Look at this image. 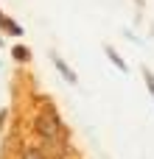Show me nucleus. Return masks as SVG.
<instances>
[{
  "label": "nucleus",
  "instance_id": "obj_1",
  "mask_svg": "<svg viewBox=\"0 0 154 159\" xmlns=\"http://www.w3.org/2000/svg\"><path fill=\"white\" fill-rule=\"evenodd\" d=\"M34 129H36V134L45 137V140H59V134H62V123H59V117H56L51 109L42 112V115L34 120Z\"/></svg>",
  "mask_w": 154,
  "mask_h": 159
},
{
  "label": "nucleus",
  "instance_id": "obj_2",
  "mask_svg": "<svg viewBox=\"0 0 154 159\" xmlns=\"http://www.w3.org/2000/svg\"><path fill=\"white\" fill-rule=\"evenodd\" d=\"M53 64H56V70H59V73H62V75H65V78H67L70 84H76V73H73V70H70V67H67V64H65V61H62L59 56L53 59Z\"/></svg>",
  "mask_w": 154,
  "mask_h": 159
},
{
  "label": "nucleus",
  "instance_id": "obj_3",
  "mask_svg": "<svg viewBox=\"0 0 154 159\" xmlns=\"http://www.w3.org/2000/svg\"><path fill=\"white\" fill-rule=\"evenodd\" d=\"M107 56H109V61H112V64H115L118 70H123V73H126V61H123V59H121V56H118V53H115L112 48H107Z\"/></svg>",
  "mask_w": 154,
  "mask_h": 159
},
{
  "label": "nucleus",
  "instance_id": "obj_4",
  "mask_svg": "<svg viewBox=\"0 0 154 159\" xmlns=\"http://www.w3.org/2000/svg\"><path fill=\"white\" fill-rule=\"evenodd\" d=\"M0 22H3V25L8 28V34H14V36H17V34H22V28H20V25H17L14 20H8V17H0Z\"/></svg>",
  "mask_w": 154,
  "mask_h": 159
},
{
  "label": "nucleus",
  "instance_id": "obj_5",
  "mask_svg": "<svg viewBox=\"0 0 154 159\" xmlns=\"http://www.w3.org/2000/svg\"><path fill=\"white\" fill-rule=\"evenodd\" d=\"M14 59L25 61V59H28V48H14Z\"/></svg>",
  "mask_w": 154,
  "mask_h": 159
},
{
  "label": "nucleus",
  "instance_id": "obj_6",
  "mask_svg": "<svg viewBox=\"0 0 154 159\" xmlns=\"http://www.w3.org/2000/svg\"><path fill=\"white\" fill-rule=\"evenodd\" d=\"M143 75H146V87H149V92H152V98H154V75L149 73V70H146Z\"/></svg>",
  "mask_w": 154,
  "mask_h": 159
},
{
  "label": "nucleus",
  "instance_id": "obj_7",
  "mask_svg": "<svg viewBox=\"0 0 154 159\" xmlns=\"http://www.w3.org/2000/svg\"><path fill=\"white\" fill-rule=\"evenodd\" d=\"M22 159H45V157H42L39 151H25V154H22Z\"/></svg>",
  "mask_w": 154,
  "mask_h": 159
}]
</instances>
